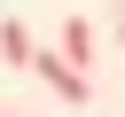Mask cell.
<instances>
[{
  "mask_svg": "<svg viewBox=\"0 0 125 117\" xmlns=\"http://www.w3.org/2000/svg\"><path fill=\"white\" fill-rule=\"evenodd\" d=\"M117 8H125V0H117Z\"/></svg>",
  "mask_w": 125,
  "mask_h": 117,
  "instance_id": "5b68a950",
  "label": "cell"
},
{
  "mask_svg": "<svg viewBox=\"0 0 125 117\" xmlns=\"http://www.w3.org/2000/svg\"><path fill=\"white\" fill-rule=\"evenodd\" d=\"M94 39H102V31H94V23H86V16H70V23H62V55H70V62H78V70H86V62H94Z\"/></svg>",
  "mask_w": 125,
  "mask_h": 117,
  "instance_id": "7a4b0ae2",
  "label": "cell"
},
{
  "mask_svg": "<svg viewBox=\"0 0 125 117\" xmlns=\"http://www.w3.org/2000/svg\"><path fill=\"white\" fill-rule=\"evenodd\" d=\"M117 47H125V8H117Z\"/></svg>",
  "mask_w": 125,
  "mask_h": 117,
  "instance_id": "277c9868",
  "label": "cell"
},
{
  "mask_svg": "<svg viewBox=\"0 0 125 117\" xmlns=\"http://www.w3.org/2000/svg\"><path fill=\"white\" fill-rule=\"evenodd\" d=\"M31 70H39V78H47V86H55L62 101H86V94H94V86H86V70H78V62H70L62 47H55V55H31Z\"/></svg>",
  "mask_w": 125,
  "mask_h": 117,
  "instance_id": "6da1fadb",
  "label": "cell"
},
{
  "mask_svg": "<svg viewBox=\"0 0 125 117\" xmlns=\"http://www.w3.org/2000/svg\"><path fill=\"white\" fill-rule=\"evenodd\" d=\"M0 55H8V62H16V70H31V55H39V47H31V31H23V23H16V16H8V23H0Z\"/></svg>",
  "mask_w": 125,
  "mask_h": 117,
  "instance_id": "3957f363",
  "label": "cell"
}]
</instances>
